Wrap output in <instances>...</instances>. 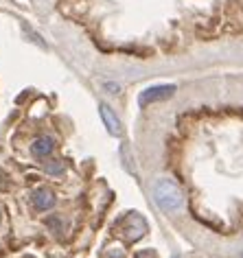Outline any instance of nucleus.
<instances>
[{"mask_svg":"<svg viewBox=\"0 0 243 258\" xmlns=\"http://www.w3.org/2000/svg\"><path fill=\"white\" fill-rule=\"evenodd\" d=\"M151 195H153L156 206L162 212L173 215V212H180L184 208V192H182L180 186H177L173 179H169V177L156 179L153 186H151Z\"/></svg>","mask_w":243,"mask_h":258,"instance_id":"f257e3e1","label":"nucleus"},{"mask_svg":"<svg viewBox=\"0 0 243 258\" xmlns=\"http://www.w3.org/2000/svg\"><path fill=\"white\" fill-rule=\"evenodd\" d=\"M175 92V86H151V88H147L140 92L138 96V103L140 105H149V103H156V101H164V99H169V96H173Z\"/></svg>","mask_w":243,"mask_h":258,"instance_id":"f03ea898","label":"nucleus"},{"mask_svg":"<svg viewBox=\"0 0 243 258\" xmlns=\"http://www.w3.org/2000/svg\"><path fill=\"white\" fill-rule=\"evenodd\" d=\"M99 114H101V120H103V125L107 127V132H110L112 136H123V125H120L118 116L114 114V109L107 105V103H99Z\"/></svg>","mask_w":243,"mask_h":258,"instance_id":"7ed1b4c3","label":"nucleus"},{"mask_svg":"<svg viewBox=\"0 0 243 258\" xmlns=\"http://www.w3.org/2000/svg\"><path fill=\"white\" fill-rule=\"evenodd\" d=\"M147 232V223L143 217H138L136 212L134 215L127 217V223H125V236L130 238V241H138L140 236H143Z\"/></svg>","mask_w":243,"mask_h":258,"instance_id":"20e7f679","label":"nucleus"},{"mask_svg":"<svg viewBox=\"0 0 243 258\" xmlns=\"http://www.w3.org/2000/svg\"><path fill=\"white\" fill-rule=\"evenodd\" d=\"M55 192L48 190V188H37L33 192V206L37 210H50L55 206Z\"/></svg>","mask_w":243,"mask_h":258,"instance_id":"39448f33","label":"nucleus"},{"mask_svg":"<svg viewBox=\"0 0 243 258\" xmlns=\"http://www.w3.org/2000/svg\"><path fill=\"white\" fill-rule=\"evenodd\" d=\"M53 149H55V143H53V138H48V136L35 138L33 145H31V153H33L35 158H48L50 153H53Z\"/></svg>","mask_w":243,"mask_h":258,"instance_id":"423d86ee","label":"nucleus"},{"mask_svg":"<svg viewBox=\"0 0 243 258\" xmlns=\"http://www.w3.org/2000/svg\"><path fill=\"white\" fill-rule=\"evenodd\" d=\"M46 173H50V175H59V173H64V162H57V160L48 162L46 164Z\"/></svg>","mask_w":243,"mask_h":258,"instance_id":"0eeeda50","label":"nucleus"},{"mask_svg":"<svg viewBox=\"0 0 243 258\" xmlns=\"http://www.w3.org/2000/svg\"><path fill=\"white\" fill-rule=\"evenodd\" d=\"M103 86H105L107 90H112L110 94H118V92H120V86H118V83H103Z\"/></svg>","mask_w":243,"mask_h":258,"instance_id":"6e6552de","label":"nucleus"},{"mask_svg":"<svg viewBox=\"0 0 243 258\" xmlns=\"http://www.w3.org/2000/svg\"><path fill=\"white\" fill-rule=\"evenodd\" d=\"M173 258H180V256H177V254H175V256H173Z\"/></svg>","mask_w":243,"mask_h":258,"instance_id":"1a4fd4ad","label":"nucleus"}]
</instances>
